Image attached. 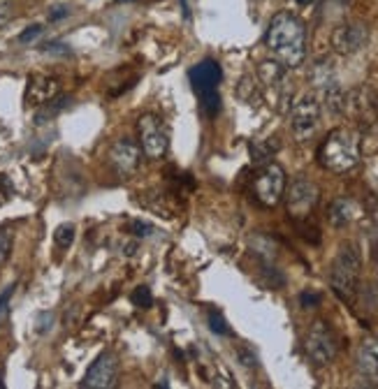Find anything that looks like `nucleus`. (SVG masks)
I'll return each instance as SVG.
<instances>
[{"label":"nucleus","instance_id":"obj_14","mask_svg":"<svg viewBox=\"0 0 378 389\" xmlns=\"http://www.w3.org/2000/svg\"><path fill=\"white\" fill-rule=\"evenodd\" d=\"M369 30L365 23H341L332 30V49L341 56L357 54L360 49L367 45Z\"/></svg>","mask_w":378,"mask_h":389},{"label":"nucleus","instance_id":"obj_23","mask_svg":"<svg viewBox=\"0 0 378 389\" xmlns=\"http://www.w3.org/2000/svg\"><path fill=\"white\" fill-rule=\"evenodd\" d=\"M12 19H14V3L12 0H0V28H5Z\"/></svg>","mask_w":378,"mask_h":389},{"label":"nucleus","instance_id":"obj_17","mask_svg":"<svg viewBox=\"0 0 378 389\" xmlns=\"http://www.w3.org/2000/svg\"><path fill=\"white\" fill-rule=\"evenodd\" d=\"M357 368L369 378H378V336L365 339L357 350Z\"/></svg>","mask_w":378,"mask_h":389},{"label":"nucleus","instance_id":"obj_10","mask_svg":"<svg viewBox=\"0 0 378 389\" xmlns=\"http://www.w3.org/2000/svg\"><path fill=\"white\" fill-rule=\"evenodd\" d=\"M304 352L316 366H328L337 357V336H334L328 322L316 320L311 325L304 339Z\"/></svg>","mask_w":378,"mask_h":389},{"label":"nucleus","instance_id":"obj_25","mask_svg":"<svg viewBox=\"0 0 378 389\" xmlns=\"http://www.w3.org/2000/svg\"><path fill=\"white\" fill-rule=\"evenodd\" d=\"M42 30H45V28H42L40 23H33V26H28V28H26L21 35H19V42H21V45H28V42H33L38 35H42Z\"/></svg>","mask_w":378,"mask_h":389},{"label":"nucleus","instance_id":"obj_24","mask_svg":"<svg viewBox=\"0 0 378 389\" xmlns=\"http://www.w3.org/2000/svg\"><path fill=\"white\" fill-rule=\"evenodd\" d=\"M130 230H133V235H135V237H144V239L151 237L153 232H156V230H153V225L142 222V220H133V222H130Z\"/></svg>","mask_w":378,"mask_h":389},{"label":"nucleus","instance_id":"obj_5","mask_svg":"<svg viewBox=\"0 0 378 389\" xmlns=\"http://www.w3.org/2000/svg\"><path fill=\"white\" fill-rule=\"evenodd\" d=\"M341 111L348 118H353L360 128L374 130L378 128V93L369 86H357V89L343 93Z\"/></svg>","mask_w":378,"mask_h":389},{"label":"nucleus","instance_id":"obj_20","mask_svg":"<svg viewBox=\"0 0 378 389\" xmlns=\"http://www.w3.org/2000/svg\"><path fill=\"white\" fill-rule=\"evenodd\" d=\"M133 304L137 306V308H151L153 306V295H151V290L149 288H135V292H133Z\"/></svg>","mask_w":378,"mask_h":389},{"label":"nucleus","instance_id":"obj_2","mask_svg":"<svg viewBox=\"0 0 378 389\" xmlns=\"http://www.w3.org/2000/svg\"><path fill=\"white\" fill-rule=\"evenodd\" d=\"M360 151H362L360 137L346 128H337L325 137V142L318 149V162L328 171L343 174L360 162Z\"/></svg>","mask_w":378,"mask_h":389},{"label":"nucleus","instance_id":"obj_15","mask_svg":"<svg viewBox=\"0 0 378 389\" xmlns=\"http://www.w3.org/2000/svg\"><path fill=\"white\" fill-rule=\"evenodd\" d=\"M58 95V81L45 74H33L26 86V102L28 105H47Z\"/></svg>","mask_w":378,"mask_h":389},{"label":"nucleus","instance_id":"obj_29","mask_svg":"<svg viewBox=\"0 0 378 389\" xmlns=\"http://www.w3.org/2000/svg\"><path fill=\"white\" fill-rule=\"evenodd\" d=\"M65 14H67V10H65V7H54V12L49 14V19H51V21H56V19H63Z\"/></svg>","mask_w":378,"mask_h":389},{"label":"nucleus","instance_id":"obj_9","mask_svg":"<svg viewBox=\"0 0 378 389\" xmlns=\"http://www.w3.org/2000/svg\"><path fill=\"white\" fill-rule=\"evenodd\" d=\"M137 133H140V146L142 153L149 160H160L165 158L169 149V135L165 130L162 118L156 114H144L137 118Z\"/></svg>","mask_w":378,"mask_h":389},{"label":"nucleus","instance_id":"obj_21","mask_svg":"<svg viewBox=\"0 0 378 389\" xmlns=\"http://www.w3.org/2000/svg\"><path fill=\"white\" fill-rule=\"evenodd\" d=\"M10 253H12V232L0 230V266L7 262Z\"/></svg>","mask_w":378,"mask_h":389},{"label":"nucleus","instance_id":"obj_27","mask_svg":"<svg viewBox=\"0 0 378 389\" xmlns=\"http://www.w3.org/2000/svg\"><path fill=\"white\" fill-rule=\"evenodd\" d=\"M299 301H302L304 308H313V306L321 304V295H316V292H302V295H299Z\"/></svg>","mask_w":378,"mask_h":389},{"label":"nucleus","instance_id":"obj_18","mask_svg":"<svg viewBox=\"0 0 378 389\" xmlns=\"http://www.w3.org/2000/svg\"><path fill=\"white\" fill-rule=\"evenodd\" d=\"M54 239H56V244L61 246V248H70L72 246V241H74V225H61L56 232H54Z\"/></svg>","mask_w":378,"mask_h":389},{"label":"nucleus","instance_id":"obj_22","mask_svg":"<svg viewBox=\"0 0 378 389\" xmlns=\"http://www.w3.org/2000/svg\"><path fill=\"white\" fill-rule=\"evenodd\" d=\"M274 151H277V146H269V144H251V155H253L255 162L267 160Z\"/></svg>","mask_w":378,"mask_h":389},{"label":"nucleus","instance_id":"obj_31","mask_svg":"<svg viewBox=\"0 0 378 389\" xmlns=\"http://www.w3.org/2000/svg\"><path fill=\"white\" fill-rule=\"evenodd\" d=\"M116 3H135V0H116Z\"/></svg>","mask_w":378,"mask_h":389},{"label":"nucleus","instance_id":"obj_26","mask_svg":"<svg viewBox=\"0 0 378 389\" xmlns=\"http://www.w3.org/2000/svg\"><path fill=\"white\" fill-rule=\"evenodd\" d=\"M12 295H14V285H10V288H7L3 295H0V322H3L5 315H7V306H10Z\"/></svg>","mask_w":378,"mask_h":389},{"label":"nucleus","instance_id":"obj_8","mask_svg":"<svg viewBox=\"0 0 378 389\" xmlns=\"http://www.w3.org/2000/svg\"><path fill=\"white\" fill-rule=\"evenodd\" d=\"M253 197L262 206L274 209L286 193V171L277 162H267L257 174L253 176Z\"/></svg>","mask_w":378,"mask_h":389},{"label":"nucleus","instance_id":"obj_6","mask_svg":"<svg viewBox=\"0 0 378 389\" xmlns=\"http://www.w3.org/2000/svg\"><path fill=\"white\" fill-rule=\"evenodd\" d=\"M283 197H286V209L290 213V218L302 222L311 218L316 204L321 200V190H318L313 181L297 176L293 184L288 186L286 193H283Z\"/></svg>","mask_w":378,"mask_h":389},{"label":"nucleus","instance_id":"obj_19","mask_svg":"<svg viewBox=\"0 0 378 389\" xmlns=\"http://www.w3.org/2000/svg\"><path fill=\"white\" fill-rule=\"evenodd\" d=\"M209 329L213 334H218V336H230L232 334L228 322H226V317H223L218 310H211V313H209Z\"/></svg>","mask_w":378,"mask_h":389},{"label":"nucleus","instance_id":"obj_30","mask_svg":"<svg viewBox=\"0 0 378 389\" xmlns=\"http://www.w3.org/2000/svg\"><path fill=\"white\" fill-rule=\"evenodd\" d=\"M295 3H299V5H308V3H313V0H295Z\"/></svg>","mask_w":378,"mask_h":389},{"label":"nucleus","instance_id":"obj_4","mask_svg":"<svg viewBox=\"0 0 378 389\" xmlns=\"http://www.w3.org/2000/svg\"><path fill=\"white\" fill-rule=\"evenodd\" d=\"M191 84H193V91L195 95L200 98V105L204 109V114L209 118H216L218 111H221V93H218V84L223 79V70L216 60H202L197 63L195 67H191Z\"/></svg>","mask_w":378,"mask_h":389},{"label":"nucleus","instance_id":"obj_12","mask_svg":"<svg viewBox=\"0 0 378 389\" xmlns=\"http://www.w3.org/2000/svg\"><path fill=\"white\" fill-rule=\"evenodd\" d=\"M140 162H142V146L133 140H128V137L118 140L109 149V165L114 167V171L121 179L133 176L137 167H140Z\"/></svg>","mask_w":378,"mask_h":389},{"label":"nucleus","instance_id":"obj_1","mask_svg":"<svg viewBox=\"0 0 378 389\" xmlns=\"http://www.w3.org/2000/svg\"><path fill=\"white\" fill-rule=\"evenodd\" d=\"M265 45H267L274 60H279L286 70L299 67L306 58V28L302 19H297L290 12H279L269 21Z\"/></svg>","mask_w":378,"mask_h":389},{"label":"nucleus","instance_id":"obj_16","mask_svg":"<svg viewBox=\"0 0 378 389\" xmlns=\"http://www.w3.org/2000/svg\"><path fill=\"white\" fill-rule=\"evenodd\" d=\"M328 218L334 227H346V225L355 222L357 218H362V206L355 200H348V197H339L334 200L328 209Z\"/></svg>","mask_w":378,"mask_h":389},{"label":"nucleus","instance_id":"obj_13","mask_svg":"<svg viewBox=\"0 0 378 389\" xmlns=\"http://www.w3.org/2000/svg\"><path fill=\"white\" fill-rule=\"evenodd\" d=\"M118 378V361L111 352H102L100 357L93 361L91 368L86 371L82 380L84 389H111L116 385Z\"/></svg>","mask_w":378,"mask_h":389},{"label":"nucleus","instance_id":"obj_11","mask_svg":"<svg viewBox=\"0 0 378 389\" xmlns=\"http://www.w3.org/2000/svg\"><path fill=\"white\" fill-rule=\"evenodd\" d=\"M257 77H260V84L267 98L272 100L269 105L281 107V102L288 100V89H286V67H283L279 60H265L257 67Z\"/></svg>","mask_w":378,"mask_h":389},{"label":"nucleus","instance_id":"obj_3","mask_svg":"<svg viewBox=\"0 0 378 389\" xmlns=\"http://www.w3.org/2000/svg\"><path fill=\"white\" fill-rule=\"evenodd\" d=\"M360 274H362V259H360L357 248L353 244H343L332 262L330 288L334 290V295L341 301H346V304H350L357 295Z\"/></svg>","mask_w":378,"mask_h":389},{"label":"nucleus","instance_id":"obj_7","mask_svg":"<svg viewBox=\"0 0 378 389\" xmlns=\"http://www.w3.org/2000/svg\"><path fill=\"white\" fill-rule=\"evenodd\" d=\"M318 125H321V102L313 93H306L290 107V130L297 142H308Z\"/></svg>","mask_w":378,"mask_h":389},{"label":"nucleus","instance_id":"obj_28","mask_svg":"<svg viewBox=\"0 0 378 389\" xmlns=\"http://www.w3.org/2000/svg\"><path fill=\"white\" fill-rule=\"evenodd\" d=\"M239 357L244 359V361H242L244 366H248V368H253V366H255V354L246 352V350H239Z\"/></svg>","mask_w":378,"mask_h":389},{"label":"nucleus","instance_id":"obj_32","mask_svg":"<svg viewBox=\"0 0 378 389\" xmlns=\"http://www.w3.org/2000/svg\"><path fill=\"white\" fill-rule=\"evenodd\" d=\"M5 387V383H3V376H0V389H3Z\"/></svg>","mask_w":378,"mask_h":389}]
</instances>
